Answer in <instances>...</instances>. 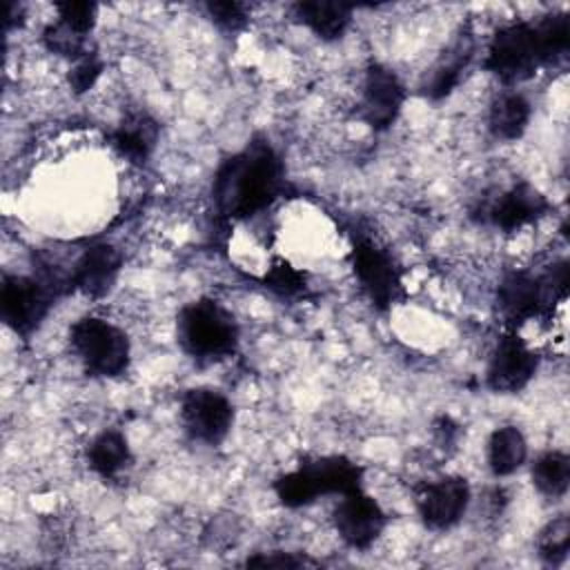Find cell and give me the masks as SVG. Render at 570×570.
Instances as JSON below:
<instances>
[{
	"instance_id": "cell-1",
	"label": "cell",
	"mask_w": 570,
	"mask_h": 570,
	"mask_svg": "<svg viewBox=\"0 0 570 570\" xmlns=\"http://www.w3.org/2000/svg\"><path fill=\"white\" fill-rule=\"evenodd\" d=\"M285 191V167L265 138H252L227 156L212 183L214 207L229 220H245L267 209Z\"/></svg>"
},
{
	"instance_id": "cell-2",
	"label": "cell",
	"mask_w": 570,
	"mask_h": 570,
	"mask_svg": "<svg viewBox=\"0 0 570 570\" xmlns=\"http://www.w3.org/2000/svg\"><path fill=\"white\" fill-rule=\"evenodd\" d=\"M176 336L185 354L196 361H220L236 352L238 323L216 298L203 296L180 307Z\"/></svg>"
},
{
	"instance_id": "cell-3",
	"label": "cell",
	"mask_w": 570,
	"mask_h": 570,
	"mask_svg": "<svg viewBox=\"0 0 570 570\" xmlns=\"http://www.w3.org/2000/svg\"><path fill=\"white\" fill-rule=\"evenodd\" d=\"M568 283L570 276L566 261L550 265L543 274L510 272L503 276L497 289L499 312L512 325L550 314L554 305L566 301Z\"/></svg>"
},
{
	"instance_id": "cell-4",
	"label": "cell",
	"mask_w": 570,
	"mask_h": 570,
	"mask_svg": "<svg viewBox=\"0 0 570 570\" xmlns=\"http://www.w3.org/2000/svg\"><path fill=\"white\" fill-rule=\"evenodd\" d=\"M69 343L85 372L98 379H116L127 372L131 343L127 334L107 318L82 316L69 330Z\"/></svg>"
},
{
	"instance_id": "cell-5",
	"label": "cell",
	"mask_w": 570,
	"mask_h": 570,
	"mask_svg": "<svg viewBox=\"0 0 570 570\" xmlns=\"http://www.w3.org/2000/svg\"><path fill=\"white\" fill-rule=\"evenodd\" d=\"M483 67L503 85H519L543 67L534 22H510L494 31L488 42Z\"/></svg>"
},
{
	"instance_id": "cell-6",
	"label": "cell",
	"mask_w": 570,
	"mask_h": 570,
	"mask_svg": "<svg viewBox=\"0 0 570 570\" xmlns=\"http://www.w3.org/2000/svg\"><path fill=\"white\" fill-rule=\"evenodd\" d=\"M58 296L36 274H4L0 285V316L20 338H29L49 316Z\"/></svg>"
},
{
	"instance_id": "cell-7",
	"label": "cell",
	"mask_w": 570,
	"mask_h": 570,
	"mask_svg": "<svg viewBox=\"0 0 570 570\" xmlns=\"http://www.w3.org/2000/svg\"><path fill=\"white\" fill-rule=\"evenodd\" d=\"M180 423L189 439L218 445L234 425L232 401L214 387H189L180 396Z\"/></svg>"
},
{
	"instance_id": "cell-8",
	"label": "cell",
	"mask_w": 570,
	"mask_h": 570,
	"mask_svg": "<svg viewBox=\"0 0 570 570\" xmlns=\"http://www.w3.org/2000/svg\"><path fill=\"white\" fill-rule=\"evenodd\" d=\"M350 263L356 281L367 294L370 303L385 312L403 298V281L392 256L367 238H358L352 245Z\"/></svg>"
},
{
	"instance_id": "cell-9",
	"label": "cell",
	"mask_w": 570,
	"mask_h": 570,
	"mask_svg": "<svg viewBox=\"0 0 570 570\" xmlns=\"http://www.w3.org/2000/svg\"><path fill=\"white\" fill-rule=\"evenodd\" d=\"M403 102L405 87L401 78L381 62L367 65L361 85V120L374 131H385L396 122Z\"/></svg>"
},
{
	"instance_id": "cell-10",
	"label": "cell",
	"mask_w": 570,
	"mask_h": 570,
	"mask_svg": "<svg viewBox=\"0 0 570 570\" xmlns=\"http://www.w3.org/2000/svg\"><path fill=\"white\" fill-rule=\"evenodd\" d=\"M332 523L341 541L354 550H367L385 530L387 514L363 488L343 494L332 512Z\"/></svg>"
},
{
	"instance_id": "cell-11",
	"label": "cell",
	"mask_w": 570,
	"mask_h": 570,
	"mask_svg": "<svg viewBox=\"0 0 570 570\" xmlns=\"http://www.w3.org/2000/svg\"><path fill=\"white\" fill-rule=\"evenodd\" d=\"M537 367V352L517 332H508L488 361L485 383L497 394H517L534 379Z\"/></svg>"
},
{
	"instance_id": "cell-12",
	"label": "cell",
	"mask_w": 570,
	"mask_h": 570,
	"mask_svg": "<svg viewBox=\"0 0 570 570\" xmlns=\"http://www.w3.org/2000/svg\"><path fill=\"white\" fill-rule=\"evenodd\" d=\"M416 512L425 528L450 530L470 505V485L463 476H441L416 490Z\"/></svg>"
},
{
	"instance_id": "cell-13",
	"label": "cell",
	"mask_w": 570,
	"mask_h": 570,
	"mask_svg": "<svg viewBox=\"0 0 570 570\" xmlns=\"http://www.w3.org/2000/svg\"><path fill=\"white\" fill-rule=\"evenodd\" d=\"M122 269V254L111 243H91L73 258L71 292L102 298L111 292Z\"/></svg>"
},
{
	"instance_id": "cell-14",
	"label": "cell",
	"mask_w": 570,
	"mask_h": 570,
	"mask_svg": "<svg viewBox=\"0 0 570 570\" xmlns=\"http://www.w3.org/2000/svg\"><path fill=\"white\" fill-rule=\"evenodd\" d=\"M548 209L550 200L541 189L530 183H517L490 203L485 218L501 232H517L543 218Z\"/></svg>"
},
{
	"instance_id": "cell-15",
	"label": "cell",
	"mask_w": 570,
	"mask_h": 570,
	"mask_svg": "<svg viewBox=\"0 0 570 570\" xmlns=\"http://www.w3.org/2000/svg\"><path fill=\"white\" fill-rule=\"evenodd\" d=\"M316 497H343L363 488V468L343 454H327L301 463Z\"/></svg>"
},
{
	"instance_id": "cell-16",
	"label": "cell",
	"mask_w": 570,
	"mask_h": 570,
	"mask_svg": "<svg viewBox=\"0 0 570 570\" xmlns=\"http://www.w3.org/2000/svg\"><path fill=\"white\" fill-rule=\"evenodd\" d=\"M160 127L147 111H129L109 134L114 149L129 163L142 165L158 145Z\"/></svg>"
},
{
	"instance_id": "cell-17",
	"label": "cell",
	"mask_w": 570,
	"mask_h": 570,
	"mask_svg": "<svg viewBox=\"0 0 570 570\" xmlns=\"http://www.w3.org/2000/svg\"><path fill=\"white\" fill-rule=\"evenodd\" d=\"M472 56H474V38L472 33H461L454 40V45L443 53V58L432 67L430 76L421 87L423 96L430 100L448 98L459 87Z\"/></svg>"
},
{
	"instance_id": "cell-18",
	"label": "cell",
	"mask_w": 570,
	"mask_h": 570,
	"mask_svg": "<svg viewBox=\"0 0 570 570\" xmlns=\"http://www.w3.org/2000/svg\"><path fill=\"white\" fill-rule=\"evenodd\" d=\"M294 18L307 27L316 38L325 42H334L345 36L352 24V4L330 2V0H309L296 2L292 7Z\"/></svg>"
},
{
	"instance_id": "cell-19",
	"label": "cell",
	"mask_w": 570,
	"mask_h": 570,
	"mask_svg": "<svg viewBox=\"0 0 570 570\" xmlns=\"http://www.w3.org/2000/svg\"><path fill=\"white\" fill-rule=\"evenodd\" d=\"M532 116L528 98L519 91H503L497 96L488 111V129L497 140H517L525 134Z\"/></svg>"
},
{
	"instance_id": "cell-20",
	"label": "cell",
	"mask_w": 570,
	"mask_h": 570,
	"mask_svg": "<svg viewBox=\"0 0 570 570\" xmlns=\"http://www.w3.org/2000/svg\"><path fill=\"white\" fill-rule=\"evenodd\" d=\"M528 459V441L517 425L497 428L485 448V461L494 476L514 474Z\"/></svg>"
},
{
	"instance_id": "cell-21",
	"label": "cell",
	"mask_w": 570,
	"mask_h": 570,
	"mask_svg": "<svg viewBox=\"0 0 570 570\" xmlns=\"http://www.w3.org/2000/svg\"><path fill=\"white\" fill-rule=\"evenodd\" d=\"M131 448L120 430H102L87 448V463L102 479H114L122 474L131 465Z\"/></svg>"
},
{
	"instance_id": "cell-22",
	"label": "cell",
	"mask_w": 570,
	"mask_h": 570,
	"mask_svg": "<svg viewBox=\"0 0 570 570\" xmlns=\"http://www.w3.org/2000/svg\"><path fill=\"white\" fill-rule=\"evenodd\" d=\"M532 485L548 499H561L570 485V459L561 450H550L537 456L530 468Z\"/></svg>"
},
{
	"instance_id": "cell-23",
	"label": "cell",
	"mask_w": 570,
	"mask_h": 570,
	"mask_svg": "<svg viewBox=\"0 0 570 570\" xmlns=\"http://www.w3.org/2000/svg\"><path fill=\"white\" fill-rule=\"evenodd\" d=\"M543 65H559L568 58L570 49V24L566 13H548L534 22Z\"/></svg>"
},
{
	"instance_id": "cell-24",
	"label": "cell",
	"mask_w": 570,
	"mask_h": 570,
	"mask_svg": "<svg viewBox=\"0 0 570 570\" xmlns=\"http://www.w3.org/2000/svg\"><path fill=\"white\" fill-rule=\"evenodd\" d=\"M537 554L550 563V566H559L566 557H568V548H570V519L566 514L554 517L552 521H548L539 534H537Z\"/></svg>"
},
{
	"instance_id": "cell-25",
	"label": "cell",
	"mask_w": 570,
	"mask_h": 570,
	"mask_svg": "<svg viewBox=\"0 0 570 570\" xmlns=\"http://www.w3.org/2000/svg\"><path fill=\"white\" fill-rule=\"evenodd\" d=\"M274 494L276 499L285 505V508H305V505H312L318 497L307 479V474L303 472V468H294L281 476H276L274 481Z\"/></svg>"
},
{
	"instance_id": "cell-26",
	"label": "cell",
	"mask_w": 570,
	"mask_h": 570,
	"mask_svg": "<svg viewBox=\"0 0 570 570\" xmlns=\"http://www.w3.org/2000/svg\"><path fill=\"white\" fill-rule=\"evenodd\" d=\"M42 45L47 47V51L60 56V58H69L71 62L78 60L87 49V38L71 31L69 27H65L62 22L53 20L49 22L45 29H42V36H40Z\"/></svg>"
},
{
	"instance_id": "cell-27",
	"label": "cell",
	"mask_w": 570,
	"mask_h": 570,
	"mask_svg": "<svg viewBox=\"0 0 570 570\" xmlns=\"http://www.w3.org/2000/svg\"><path fill=\"white\" fill-rule=\"evenodd\" d=\"M105 71V60L100 58V53L96 51H85L78 60L71 62L69 67V73H67V80H69V87L76 96H82L87 94L89 89H94V85L98 82V78L102 76Z\"/></svg>"
},
{
	"instance_id": "cell-28",
	"label": "cell",
	"mask_w": 570,
	"mask_h": 570,
	"mask_svg": "<svg viewBox=\"0 0 570 570\" xmlns=\"http://www.w3.org/2000/svg\"><path fill=\"white\" fill-rule=\"evenodd\" d=\"M56 13L58 22L85 38L94 31L98 22V4L94 2H58Z\"/></svg>"
},
{
	"instance_id": "cell-29",
	"label": "cell",
	"mask_w": 570,
	"mask_h": 570,
	"mask_svg": "<svg viewBox=\"0 0 570 570\" xmlns=\"http://www.w3.org/2000/svg\"><path fill=\"white\" fill-rule=\"evenodd\" d=\"M265 285L272 289V292H276V294H281V296H296V294H301L303 289H305V276H303V272H298L294 265H289L287 261H283V258H276L272 265H269V269H267V274H265Z\"/></svg>"
},
{
	"instance_id": "cell-30",
	"label": "cell",
	"mask_w": 570,
	"mask_h": 570,
	"mask_svg": "<svg viewBox=\"0 0 570 570\" xmlns=\"http://www.w3.org/2000/svg\"><path fill=\"white\" fill-rule=\"evenodd\" d=\"M207 13L223 31H238L249 20V9L243 2H207Z\"/></svg>"
},
{
	"instance_id": "cell-31",
	"label": "cell",
	"mask_w": 570,
	"mask_h": 570,
	"mask_svg": "<svg viewBox=\"0 0 570 570\" xmlns=\"http://www.w3.org/2000/svg\"><path fill=\"white\" fill-rule=\"evenodd\" d=\"M305 563H309V561H305V559H296V557H292V554H287V552H281L278 557L276 554H265V557H252V559H247V566H261V568H272V566H276V568H301V566H305Z\"/></svg>"
}]
</instances>
